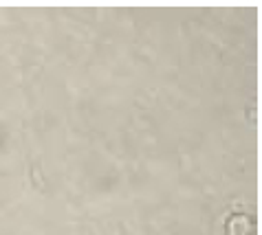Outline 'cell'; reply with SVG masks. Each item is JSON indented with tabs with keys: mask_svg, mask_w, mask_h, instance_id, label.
I'll use <instances>...</instances> for the list:
<instances>
[{
	"mask_svg": "<svg viewBox=\"0 0 262 235\" xmlns=\"http://www.w3.org/2000/svg\"><path fill=\"white\" fill-rule=\"evenodd\" d=\"M227 231H229V235H249L251 224H249V220H247L245 216H236V218L229 220Z\"/></svg>",
	"mask_w": 262,
	"mask_h": 235,
	"instance_id": "1",
	"label": "cell"
}]
</instances>
